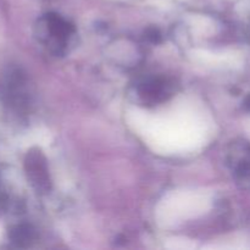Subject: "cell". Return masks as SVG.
I'll return each instance as SVG.
<instances>
[{
    "mask_svg": "<svg viewBox=\"0 0 250 250\" xmlns=\"http://www.w3.org/2000/svg\"><path fill=\"white\" fill-rule=\"evenodd\" d=\"M75 36V26L56 12H48L37 23V37L55 55L68 51Z\"/></svg>",
    "mask_w": 250,
    "mask_h": 250,
    "instance_id": "cell-1",
    "label": "cell"
},
{
    "mask_svg": "<svg viewBox=\"0 0 250 250\" xmlns=\"http://www.w3.org/2000/svg\"><path fill=\"white\" fill-rule=\"evenodd\" d=\"M226 161L237 185L250 190V142L236 139L226 151Z\"/></svg>",
    "mask_w": 250,
    "mask_h": 250,
    "instance_id": "cell-2",
    "label": "cell"
},
{
    "mask_svg": "<svg viewBox=\"0 0 250 250\" xmlns=\"http://www.w3.org/2000/svg\"><path fill=\"white\" fill-rule=\"evenodd\" d=\"M175 82L165 76L148 77L141 81L136 87V94L139 102L146 106L163 104L175 94Z\"/></svg>",
    "mask_w": 250,
    "mask_h": 250,
    "instance_id": "cell-3",
    "label": "cell"
},
{
    "mask_svg": "<svg viewBox=\"0 0 250 250\" xmlns=\"http://www.w3.org/2000/svg\"><path fill=\"white\" fill-rule=\"evenodd\" d=\"M24 170L32 187L39 194H49L51 190V178L48 161L41 149L34 148L27 153Z\"/></svg>",
    "mask_w": 250,
    "mask_h": 250,
    "instance_id": "cell-4",
    "label": "cell"
},
{
    "mask_svg": "<svg viewBox=\"0 0 250 250\" xmlns=\"http://www.w3.org/2000/svg\"><path fill=\"white\" fill-rule=\"evenodd\" d=\"M10 239L20 247H28L36 239V231L29 225H17L10 231Z\"/></svg>",
    "mask_w": 250,
    "mask_h": 250,
    "instance_id": "cell-5",
    "label": "cell"
},
{
    "mask_svg": "<svg viewBox=\"0 0 250 250\" xmlns=\"http://www.w3.org/2000/svg\"><path fill=\"white\" fill-rule=\"evenodd\" d=\"M146 38L151 43H159L161 41V33L158 28H149L146 32Z\"/></svg>",
    "mask_w": 250,
    "mask_h": 250,
    "instance_id": "cell-6",
    "label": "cell"
},
{
    "mask_svg": "<svg viewBox=\"0 0 250 250\" xmlns=\"http://www.w3.org/2000/svg\"><path fill=\"white\" fill-rule=\"evenodd\" d=\"M243 107L247 112H250V94H248L246 98H244Z\"/></svg>",
    "mask_w": 250,
    "mask_h": 250,
    "instance_id": "cell-7",
    "label": "cell"
}]
</instances>
